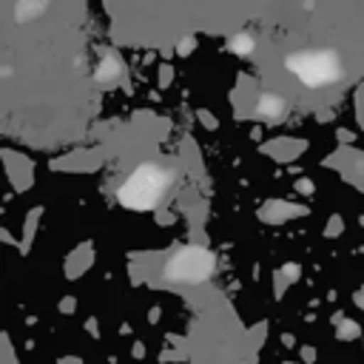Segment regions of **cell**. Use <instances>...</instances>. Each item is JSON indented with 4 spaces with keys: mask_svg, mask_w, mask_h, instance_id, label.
Segmentation results:
<instances>
[{
    "mask_svg": "<svg viewBox=\"0 0 364 364\" xmlns=\"http://www.w3.org/2000/svg\"><path fill=\"white\" fill-rule=\"evenodd\" d=\"M168 273L173 279H182V282H199V279H205L210 273V256L205 250H199V247H188V250L173 256Z\"/></svg>",
    "mask_w": 364,
    "mask_h": 364,
    "instance_id": "cell-3",
    "label": "cell"
},
{
    "mask_svg": "<svg viewBox=\"0 0 364 364\" xmlns=\"http://www.w3.org/2000/svg\"><path fill=\"white\" fill-rule=\"evenodd\" d=\"M279 108H282V102H279V100H264V102H262V111H273V114H276Z\"/></svg>",
    "mask_w": 364,
    "mask_h": 364,
    "instance_id": "cell-4",
    "label": "cell"
},
{
    "mask_svg": "<svg viewBox=\"0 0 364 364\" xmlns=\"http://www.w3.org/2000/svg\"><path fill=\"white\" fill-rule=\"evenodd\" d=\"M20 3H26V6H28V3H34V9H37V11H40V9H43V3H46V0H20Z\"/></svg>",
    "mask_w": 364,
    "mask_h": 364,
    "instance_id": "cell-6",
    "label": "cell"
},
{
    "mask_svg": "<svg viewBox=\"0 0 364 364\" xmlns=\"http://www.w3.org/2000/svg\"><path fill=\"white\" fill-rule=\"evenodd\" d=\"M165 185H168V176L165 171L154 168V165H145L139 168L119 191V199L128 205V208H151L162 193H165Z\"/></svg>",
    "mask_w": 364,
    "mask_h": 364,
    "instance_id": "cell-1",
    "label": "cell"
},
{
    "mask_svg": "<svg viewBox=\"0 0 364 364\" xmlns=\"http://www.w3.org/2000/svg\"><path fill=\"white\" fill-rule=\"evenodd\" d=\"M236 51H247V40H245V37L236 40Z\"/></svg>",
    "mask_w": 364,
    "mask_h": 364,
    "instance_id": "cell-5",
    "label": "cell"
},
{
    "mask_svg": "<svg viewBox=\"0 0 364 364\" xmlns=\"http://www.w3.org/2000/svg\"><path fill=\"white\" fill-rule=\"evenodd\" d=\"M287 63H290V68H293L307 85H324V82H333V80L341 74L336 57L327 54V51H304V54L290 57Z\"/></svg>",
    "mask_w": 364,
    "mask_h": 364,
    "instance_id": "cell-2",
    "label": "cell"
}]
</instances>
